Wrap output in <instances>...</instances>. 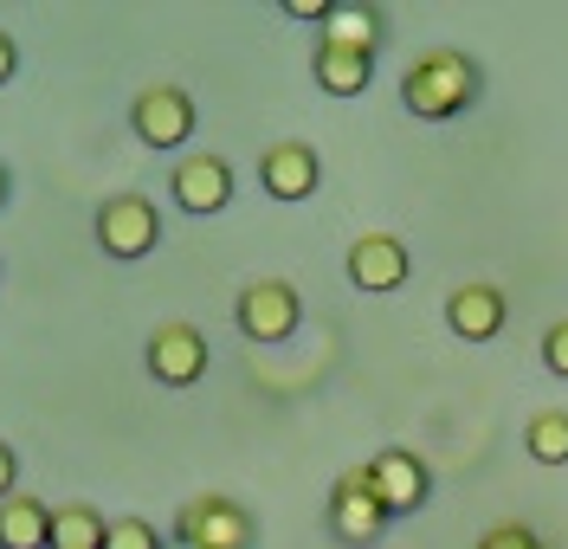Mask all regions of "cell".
I'll use <instances>...</instances> for the list:
<instances>
[{
    "mask_svg": "<svg viewBox=\"0 0 568 549\" xmlns=\"http://www.w3.org/2000/svg\"><path fill=\"white\" fill-rule=\"evenodd\" d=\"M478 91H485V72H478V59L471 52H453V45H433L420 52L407 72H400V104L426 116V123H453L465 110L478 104Z\"/></svg>",
    "mask_w": 568,
    "mask_h": 549,
    "instance_id": "6da1fadb",
    "label": "cell"
},
{
    "mask_svg": "<svg viewBox=\"0 0 568 549\" xmlns=\"http://www.w3.org/2000/svg\"><path fill=\"white\" fill-rule=\"evenodd\" d=\"M175 543L187 549H252L258 543V523L240 498H226V491H201V498H187L175 511Z\"/></svg>",
    "mask_w": 568,
    "mask_h": 549,
    "instance_id": "7a4b0ae2",
    "label": "cell"
},
{
    "mask_svg": "<svg viewBox=\"0 0 568 549\" xmlns=\"http://www.w3.org/2000/svg\"><path fill=\"white\" fill-rule=\"evenodd\" d=\"M98 246L110 258H149L162 246V214H155V201H142V194H110L104 207H98Z\"/></svg>",
    "mask_w": 568,
    "mask_h": 549,
    "instance_id": "3957f363",
    "label": "cell"
},
{
    "mask_svg": "<svg viewBox=\"0 0 568 549\" xmlns=\"http://www.w3.org/2000/svg\"><path fill=\"white\" fill-rule=\"evenodd\" d=\"M233 317H240V336H252V343H284V336H297L304 297H297V285H284V278H258V285L240 292Z\"/></svg>",
    "mask_w": 568,
    "mask_h": 549,
    "instance_id": "277c9868",
    "label": "cell"
},
{
    "mask_svg": "<svg viewBox=\"0 0 568 549\" xmlns=\"http://www.w3.org/2000/svg\"><path fill=\"white\" fill-rule=\"evenodd\" d=\"M142 363H149V375H155L162 388H194V382L207 375L213 349H207V336H201L194 324H155Z\"/></svg>",
    "mask_w": 568,
    "mask_h": 549,
    "instance_id": "5b68a950",
    "label": "cell"
},
{
    "mask_svg": "<svg viewBox=\"0 0 568 549\" xmlns=\"http://www.w3.org/2000/svg\"><path fill=\"white\" fill-rule=\"evenodd\" d=\"M130 130L149 149H181L194 136V98L181 84H149L136 104H130Z\"/></svg>",
    "mask_w": 568,
    "mask_h": 549,
    "instance_id": "8992f818",
    "label": "cell"
},
{
    "mask_svg": "<svg viewBox=\"0 0 568 549\" xmlns=\"http://www.w3.org/2000/svg\"><path fill=\"white\" fill-rule=\"evenodd\" d=\"M329 530H336L343 543H375V537L388 530V511H382V498H375L368 466H349V472L336 478V491H329Z\"/></svg>",
    "mask_w": 568,
    "mask_h": 549,
    "instance_id": "52a82bcc",
    "label": "cell"
},
{
    "mask_svg": "<svg viewBox=\"0 0 568 549\" xmlns=\"http://www.w3.org/2000/svg\"><path fill=\"white\" fill-rule=\"evenodd\" d=\"M343 272H349L355 292H400L407 285V272H414V253H407V240H394V233H362L343 258Z\"/></svg>",
    "mask_w": 568,
    "mask_h": 549,
    "instance_id": "ba28073f",
    "label": "cell"
},
{
    "mask_svg": "<svg viewBox=\"0 0 568 549\" xmlns=\"http://www.w3.org/2000/svg\"><path fill=\"white\" fill-rule=\"evenodd\" d=\"M169 194H175L181 214H220L233 201V162L226 155H181L175 175H169Z\"/></svg>",
    "mask_w": 568,
    "mask_h": 549,
    "instance_id": "9c48e42d",
    "label": "cell"
},
{
    "mask_svg": "<svg viewBox=\"0 0 568 549\" xmlns=\"http://www.w3.org/2000/svg\"><path fill=\"white\" fill-rule=\"evenodd\" d=\"M368 478H375V498H382V511L388 517L420 511L426 498H433V472H426V459H414L407 446H394V453H382V459H368Z\"/></svg>",
    "mask_w": 568,
    "mask_h": 549,
    "instance_id": "30bf717a",
    "label": "cell"
},
{
    "mask_svg": "<svg viewBox=\"0 0 568 549\" xmlns=\"http://www.w3.org/2000/svg\"><path fill=\"white\" fill-rule=\"evenodd\" d=\"M258 187L272 201H311L323 187V162L311 143H272L258 155Z\"/></svg>",
    "mask_w": 568,
    "mask_h": 549,
    "instance_id": "8fae6325",
    "label": "cell"
},
{
    "mask_svg": "<svg viewBox=\"0 0 568 549\" xmlns=\"http://www.w3.org/2000/svg\"><path fill=\"white\" fill-rule=\"evenodd\" d=\"M510 317V297L497 292V285H459V292L446 297V329L465 336V343H491L497 329Z\"/></svg>",
    "mask_w": 568,
    "mask_h": 549,
    "instance_id": "7c38bea8",
    "label": "cell"
},
{
    "mask_svg": "<svg viewBox=\"0 0 568 549\" xmlns=\"http://www.w3.org/2000/svg\"><path fill=\"white\" fill-rule=\"evenodd\" d=\"M311 78H317L329 98H362V91L375 84V52H349V45H323L317 39Z\"/></svg>",
    "mask_w": 568,
    "mask_h": 549,
    "instance_id": "4fadbf2b",
    "label": "cell"
},
{
    "mask_svg": "<svg viewBox=\"0 0 568 549\" xmlns=\"http://www.w3.org/2000/svg\"><path fill=\"white\" fill-rule=\"evenodd\" d=\"M323 45H349V52H382V7H355V0H329V13H323Z\"/></svg>",
    "mask_w": 568,
    "mask_h": 549,
    "instance_id": "5bb4252c",
    "label": "cell"
},
{
    "mask_svg": "<svg viewBox=\"0 0 568 549\" xmlns=\"http://www.w3.org/2000/svg\"><path fill=\"white\" fill-rule=\"evenodd\" d=\"M0 549H52V505L33 491H13L0 505Z\"/></svg>",
    "mask_w": 568,
    "mask_h": 549,
    "instance_id": "9a60e30c",
    "label": "cell"
},
{
    "mask_svg": "<svg viewBox=\"0 0 568 549\" xmlns=\"http://www.w3.org/2000/svg\"><path fill=\"white\" fill-rule=\"evenodd\" d=\"M524 446H530L536 466H568V407H542V414H530Z\"/></svg>",
    "mask_w": 568,
    "mask_h": 549,
    "instance_id": "2e32d148",
    "label": "cell"
},
{
    "mask_svg": "<svg viewBox=\"0 0 568 549\" xmlns=\"http://www.w3.org/2000/svg\"><path fill=\"white\" fill-rule=\"evenodd\" d=\"M110 523L91 505H59L52 511V549H104Z\"/></svg>",
    "mask_w": 568,
    "mask_h": 549,
    "instance_id": "e0dca14e",
    "label": "cell"
},
{
    "mask_svg": "<svg viewBox=\"0 0 568 549\" xmlns=\"http://www.w3.org/2000/svg\"><path fill=\"white\" fill-rule=\"evenodd\" d=\"M104 549H169V543L155 537V523H142V517H116L110 537H104Z\"/></svg>",
    "mask_w": 568,
    "mask_h": 549,
    "instance_id": "ac0fdd59",
    "label": "cell"
},
{
    "mask_svg": "<svg viewBox=\"0 0 568 549\" xmlns=\"http://www.w3.org/2000/svg\"><path fill=\"white\" fill-rule=\"evenodd\" d=\"M478 549H542V537H536L530 523H491L478 537Z\"/></svg>",
    "mask_w": 568,
    "mask_h": 549,
    "instance_id": "d6986e66",
    "label": "cell"
},
{
    "mask_svg": "<svg viewBox=\"0 0 568 549\" xmlns=\"http://www.w3.org/2000/svg\"><path fill=\"white\" fill-rule=\"evenodd\" d=\"M542 368L568 382V317H562V324H549V329H542Z\"/></svg>",
    "mask_w": 568,
    "mask_h": 549,
    "instance_id": "ffe728a7",
    "label": "cell"
},
{
    "mask_svg": "<svg viewBox=\"0 0 568 549\" xmlns=\"http://www.w3.org/2000/svg\"><path fill=\"white\" fill-rule=\"evenodd\" d=\"M13 472H20V459H13V446L0 439V505L13 498Z\"/></svg>",
    "mask_w": 568,
    "mask_h": 549,
    "instance_id": "44dd1931",
    "label": "cell"
},
{
    "mask_svg": "<svg viewBox=\"0 0 568 549\" xmlns=\"http://www.w3.org/2000/svg\"><path fill=\"white\" fill-rule=\"evenodd\" d=\"M284 13H291V20H317V27H323V13H329V0H284Z\"/></svg>",
    "mask_w": 568,
    "mask_h": 549,
    "instance_id": "7402d4cb",
    "label": "cell"
},
{
    "mask_svg": "<svg viewBox=\"0 0 568 549\" xmlns=\"http://www.w3.org/2000/svg\"><path fill=\"white\" fill-rule=\"evenodd\" d=\"M13 72H20V45L13 33H0V84H13Z\"/></svg>",
    "mask_w": 568,
    "mask_h": 549,
    "instance_id": "603a6c76",
    "label": "cell"
},
{
    "mask_svg": "<svg viewBox=\"0 0 568 549\" xmlns=\"http://www.w3.org/2000/svg\"><path fill=\"white\" fill-rule=\"evenodd\" d=\"M0 207H7V169H0Z\"/></svg>",
    "mask_w": 568,
    "mask_h": 549,
    "instance_id": "cb8c5ba5",
    "label": "cell"
},
{
    "mask_svg": "<svg viewBox=\"0 0 568 549\" xmlns=\"http://www.w3.org/2000/svg\"><path fill=\"white\" fill-rule=\"evenodd\" d=\"M169 549H187V543H169Z\"/></svg>",
    "mask_w": 568,
    "mask_h": 549,
    "instance_id": "d4e9b609",
    "label": "cell"
}]
</instances>
